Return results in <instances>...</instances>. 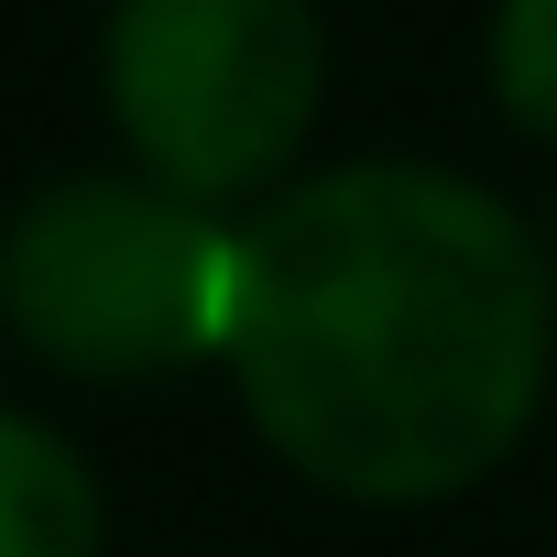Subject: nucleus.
Segmentation results:
<instances>
[{
    "instance_id": "1",
    "label": "nucleus",
    "mask_w": 557,
    "mask_h": 557,
    "mask_svg": "<svg viewBox=\"0 0 557 557\" xmlns=\"http://www.w3.org/2000/svg\"><path fill=\"white\" fill-rule=\"evenodd\" d=\"M546 350V251L448 164H339L240 230L219 361L251 426L350 503L492 481L535 426Z\"/></svg>"
},
{
    "instance_id": "2",
    "label": "nucleus",
    "mask_w": 557,
    "mask_h": 557,
    "mask_svg": "<svg viewBox=\"0 0 557 557\" xmlns=\"http://www.w3.org/2000/svg\"><path fill=\"white\" fill-rule=\"evenodd\" d=\"M240 230L153 175H55L0 230V318L77 383H143L230 350Z\"/></svg>"
},
{
    "instance_id": "3",
    "label": "nucleus",
    "mask_w": 557,
    "mask_h": 557,
    "mask_svg": "<svg viewBox=\"0 0 557 557\" xmlns=\"http://www.w3.org/2000/svg\"><path fill=\"white\" fill-rule=\"evenodd\" d=\"M99 88L153 186L230 208L296 164L329 88V34L307 0H121Z\"/></svg>"
},
{
    "instance_id": "4",
    "label": "nucleus",
    "mask_w": 557,
    "mask_h": 557,
    "mask_svg": "<svg viewBox=\"0 0 557 557\" xmlns=\"http://www.w3.org/2000/svg\"><path fill=\"white\" fill-rule=\"evenodd\" d=\"M0 557H99V481L88 459L0 405Z\"/></svg>"
},
{
    "instance_id": "5",
    "label": "nucleus",
    "mask_w": 557,
    "mask_h": 557,
    "mask_svg": "<svg viewBox=\"0 0 557 557\" xmlns=\"http://www.w3.org/2000/svg\"><path fill=\"white\" fill-rule=\"evenodd\" d=\"M492 99L513 132L557 143V0H503L492 12Z\"/></svg>"
},
{
    "instance_id": "6",
    "label": "nucleus",
    "mask_w": 557,
    "mask_h": 557,
    "mask_svg": "<svg viewBox=\"0 0 557 557\" xmlns=\"http://www.w3.org/2000/svg\"><path fill=\"white\" fill-rule=\"evenodd\" d=\"M546 285H557V273H546Z\"/></svg>"
}]
</instances>
